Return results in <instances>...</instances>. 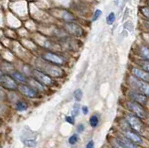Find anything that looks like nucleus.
<instances>
[{
    "instance_id": "obj_1",
    "label": "nucleus",
    "mask_w": 149,
    "mask_h": 148,
    "mask_svg": "<svg viewBox=\"0 0 149 148\" xmlns=\"http://www.w3.org/2000/svg\"><path fill=\"white\" fill-rule=\"evenodd\" d=\"M123 117L126 119V121L128 122L130 127L132 128L133 131H137L138 133H140L143 136L146 134V123L143 122V120L142 118H140L137 117V115L130 113L129 111L124 113Z\"/></svg>"
},
{
    "instance_id": "obj_2",
    "label": "nucleus",
    "mask_w": 149,
    "mask_h": 148,
    "mask_svg": "<svg viewBox=\"0 0 149 148\" xmlns=\"http://www.w3.org/2000/svg\"><path fill=\"white\" fill-rule=\"evenodd\" d=\"M127 84L130 89L140 91L149 97V82L139 79L130 74L127 77Z\"/></svg>"
},
{
    "instance_id": "obj_3",
    "label": "nucleus",
    "mask_w": 149,
    "mask_h": 148,
    "mask_svg": "<svg viewBox=\"0 0 149 148\" xmlns=\"http://www.w3.org/2000/svg\"><path fill=\"white\" fill-rule=\"evenodd\" d=\"M125 108L127 111H129L130 113L137 115L138 117L142 118L143 120L147 119L149 117L146 106H143L138 103H135L133 101H130V100L126 101H125Z\"/></svg>"
},
{
    "instance_id": "obj_4",
    "label": "nucleus",
    "mask_w": 149,
    "mask_h": 148,
    "mask_svg": "<svg viewBox=\"0 0 149 148\" xmlns=\"http://www.w3.org/2000/svg\"><path fill=\"white\" fill-rule=\"evenodd\" d=\"M42 61H43V60H42ZM36 68L39 69V70H41V71H43L46 74H48L49 76H50L53 78L62 77L64 75V72H63V69L61 68V66L55 65V64L49 63L45 62V61H43V63Z\"/></svg>"
},
{
    "instance_id": "obj_5",
    "label": "nucleus",
    "mask_w": 149,
    "mask_h": 148,
    "mask_svg": "<svg viewBox=\"0 0 149 148\" xmlns=\"http://www.w3.org/2000/svg\"><path fill=\"white\" fill-rule=\"evenodd\" d=\"M41 59L45 62H48L49 63L55 64L58 66H63L66 64V59L63 55L59 53H56L53 51H45L41 54Z\"/></svg>"
},
{
    "instance_id": "obj_6",
    "label": "nucleus",
    "mask_w": 149,
    "mask_h": 148,
    "mask_svg": "<svg viewBox=\"0 0 149 148\" xmlns=\"http://www.w3.org/2000/svg\"><path fill=\"white\" fill-rule=\"evenodd\" d=\"M0 84L8 91H18L20 84L10 76V74L2 73L0 76Z\"/></svg>"
},
{
    "instance_id": "obj_7",
    "label": "nucleus",
    "mask_w": 149,
    "mask_h": 148,
    "mask_svg": "<svg viewBox=\"0 0 149 148\" xmlns=\"http://www.w3.org/2000/svg\"><path fill=\"white\" fill-rule=\"evenodd\" d=\"M31 76H34L36 79H37L39 82H41L42 84L45 85L46 87L50 88V87H54L56 82L54 80L53 77H51L50 76H49L48 74L44 73L43 71L39 70L37 68H34L32 69V75Z\"/></svg>"
},
{
    "instance_id": "obj_8",
    "label": "nucleus",
    "mask_w": 149,
    "mask_h": 148,
    "mask_svg": "<svg viewBox=\"0 0 149 148\" xmlns=\"http://www.w3.org/2000/svg\"><path fill=\"white\" fill-rule=\"evenodd\" d=\"M127 98L128 100L133 101L135 103H138L143 106H146L149 101V97L147 95L143 94L140 91L132 90V89H130L127 91Z\"/></svg>"
},
{
    "instance_id": "obj_9",
    "label": "nucleus",
    "mask_w": 149,
    "mask_h": 148,
    "mask_svg": "<svg viewBox=\"0 0 149 148\" xmlns=\"http://www.w3.org/2000/svg\"><path fill=\"white\" fill-rule=\"evenodd\" d=\"M18 91L20 93L28 99H38L41 93L37 91L36 89H34L33 87H31L29 84H21L19 86Z\"/></svg>"
},
{
    "instance_id": "obj_10",
    "label": "nucleus",
    "mask_w": 149,
    "mask_h": 148,
    "mask_svg": "<svg viewBox=\"0 0 149 148\" xmlns=\"http://www.w3.org/2000/svg\"><path fill=\"white\" fill-rule=\"evenodd\" d=\"M63 28L66 30V32L73 36H82L84 34V29L77 24L76 22H65Z\"/></svg>"
},
{
    "instance_id": "obj_11",
    "label": "nucleus",
    "mask_w": 149,
    "mask_h": 148,
    "mask_svg": "<svg viewBox=\"0 0 149 148\" xmlns=\"http://www.w3.org/2000/svg\"><path fill=\"white\" fill-rule=\"evenodd\" d=\"M130 71L132 76H136L137 78H139V79L149 82V73L146 72V70H143V68L139 67L138 65H135V66L130 67Z\"/></svg>"
},
{
    "instance_id": "obj_12",
    "label": "nucleus",
    "mask_w": 149,
    "mask_h": 148,
    "mask_svg": "<svg viewBox=\"0 0 149 148\" xmlns=\"http://www.w3.org/2000/svg\"><path fill=\"white\" fill-rule=\"evenodd\" d=\"M27 84H29L31 87H33L38 92H40V93H45V92L47 91V89H48V87H46L45 85H43L41 82H39L37 79H36L34 76L28 77Z\"/></svg>"
},
{
    "instance_id": "obj_13",
    "label": "nucleus",
    "mask_w": 149,
    "mask_h": 148,
    "mask_svg": "<svg viewBox=\"0 0 149 148\" xmlns=\"http://www.w3.org/2000/svg\"><path fill=\"white\" fill-rule=\"evenodd\" d=\"M10 76L15 79L19 84H27L28 81V76L25 75V73L21 72L19 70H14L10 73Z\"/></svg>"
},
{
    "instance_id": "obj_14",
    "label": "nucleus",
    "mask_w": 149,
    "mask_h": 148,
    "mask_svg": "<svg viewBox=\"0 0 149 148\" xmlns=\"http://www.w3.org/2000/svg\"><path fill=\"white\" fill-rule=\"evenodd\" d=\"M14 108H15V111H17V112H19V113L26 112V111L29 109V104L27 103L26 100L20 98V99L15 101Z\"/></svg>"
},
{
    "instance_id": "obj_15",
    "label": "nucleus",
    "mask_w": 149,
    "mask_h": 148,
    "mask_svg": "<svg viewBox=\"0 0 149 148\" xmlns=\"http://www.w3.org/2000/svg\"><path fill=\"white\" fill-rule=\"evenodd\" d=\"M116 135L118 136L119 141L122 142V145H124L125 148H139V145H135L134 142H132L130 140H129L127 137H125L123 134H121L120 132H116Z\"/></svg>"
},
{
    "instance_id": "obj_16",
    "label": "nucleus",
    "mask_w": 149,
    "mask_h": 148,
    "mask_svg": "<svg viewBox=\"0 0 149 148\" xmlns=\"http://www.w3.org/2000/svg\"><path fill=\"white\" fill-rule=\"evenodd\" d=\"M100 122H101V117L98 113L92 114L90 117V118H88V125L92 129H96L99 127Z\"/></svg>"
},
{
    "instance_id": "obj_17",
    "label": "nucleus",
    "mask_w": 149,
    "mask_h": 148,
    "mask_svg": "<svg viewBox=\"0 0 149 148\" xmlns=\"http://www.w3.org/2000/svg\"><path fill=\"white\" fill-rule=\"evenodd\" d=\"M138 55L143 60L149 61V47L146 45H141L138 48Z\"/></svg>"
},
{
    "instance_id": "obj_18",
    "label": "nucleus",
    "mask_w": 149,
    "mask_h": 148,
    "mask_svg": "<svg viewBox=\"0 0 149 148\" xmlns=\"http://www.w3.org/2000/svg\"><path fill=\"white\" fill-rule=\"evenodd\" d=\"M62 19L65 22H76V18L72 14L70 11L64 10L62 14Z\"/></svg>"
},
{
    "instance_id": "obj_19",
    "label": "nucleus",
    "mask_w": 149,
    "mask_h": 148,
    "mask_svg": "<svg viewBox=\"0 0 149 148\" xmlns=\"http://www.w3.org/2000/svg\"><path fill=\"white\" fill-rule=\"evenodd\" d=\"M79 140H80V136H79V133L77 132H74L73 133L71 136H70L68 138V143L70 145H77V142H79Z\"/></svg>"
},
{
    "instance_id": "obj_20",
    "label": "nucleus",
    "mask_w": 149,
    "mask_h": 148,
    "mask_svg": "<svg viewBox=\"0 0 149 148\" xmlns=\"http://www.w3.org/2000/svg\"><path fill=\"white\" fill-rule=\"evenodd\" d=\"M22 142L28 148H35L37 145L36 139H24V140H22Z\"/></svg>"
},
{
    "instance_id": "obj_21",
    "label": "nucleus",
    "mask_w": 149,
    "mask_h": 148,
    "mask_svg": "<svg viewBox=\"0 0 149 148\" xmlns=\"http://www.w3.org/2000/svg\"><path fill=\"white\" fill-rule=\"evenodd\" d=\"M136 64L139 66L143 68V70H146V72L149 73V61H146V60H143L140 59L138 61H136Z\"/></svg>"
},
{
    "instance_id": "obj_22",
    "label": "nucleus",
    "mask_w": 149,
    "mask_h": 148,
    "mask_svg": "<svg viewBox=\"0 0 149 148\" xmlns=\"http://www.w3.org/2000/svg\"><path fill=\"white\" fill-rule=\"evenodd\" d=\"M80 112H81V106H80V104H79L78 103L74 104L73 107H72V111H71V115L77 117Z\"/></svg>"
},
{
    "instance_id": "obj_23",
    "label": "nucleus",
    "mask_w": 149,
    "mask_h": 148,
    "mask_svg": "<svg viewBox=\"0 0 149 148\" xmlns=\"http://www.w3.org/2000/svg\"><path fill=\"white\" fill-rule=\"evenodd\" d=\"M73 96H74V101H76L77 103H78V101H80L83 98V91L80 89H77L73 92Z\"/></svg>"
},
{
    "instance_id": "obj_24",
    "label": "nucleus",
    "mask_w": 149,
    "mask_h": 148,
    "mask_svg": "<svg viewBox=\"0 0 149 148\" xmlns=\"http://www.w3.org/2000/svg\"><path fill=\"white\" fill-rule=\"evenodd\" d=\"M140 12H141V14L146 18V21H149V7L147 5L140 8Z\"/></svg>"
},
{
    "instance_id": "obj_25",
    "label": "nucleus",
    "mask_w": 149,
    "mask_h": 148,
    "mask_svg": "<svg viewBox=\"0 0 149 148\" xmlns=\"http://www.w3.org/2000/svg\"><path fill=\"white\" fill-rule=\"evenodd\" d=\"M116 21V14L114 12H110L108 16L106 17V24L108 25H112Z\"/></svg>"
},
{
    "instance_id": "obj_26",
    "label": "nucleus",
    "mask_w": 149,
    "mask_h": 148,
    "mask_svg": "<svg viewBox=\"0 0 149 148\" xmlns=\"http://www.w3.org/2000/svg\"><path fill=\"white\" fill-rule=\"evenodd\" d=\"M64 121L67 122L70 125H74V124H76V117H74V115H65V117H64Z\"/></svg>"
},
{
    "instance_id": "obj_27",
    "label": "nucleus",
    "mask_w": 149,
    "mask_h": 148,
    "mask_svg": "<svg viewBox=\"0 0 149 148\" xmlns=\"http://www.w3.org/2000/svg\"><path fill=\"white\" fill-rule=\"evenodd\" d=\"M85 125H84L83 123H79V124H77V127H76V131L77 132V133H83L84 131H85Z\"/></svg>"
},
{
    "instance_id": "obj_28",
    "label": "nucleus",
    "mask_w": 149,
    "mask_h": 148,
    "mask_svg": "<svg viewBox=\"0 0 149 148\" xmlns=\"http://www.w3.org/2000/svg\"><path fill=\"white\" fill-rule=\"evenodd\" d=\"M102 10H96L95 11H94V13H93V16H92V21L94 22V21H96V20H98L99 18L101 17V15H102Z\"/></svg>"
},
{
    "instance_id": "obj_29",
    "label": "nucleus",
    "mask_w": 149,
    "mask_h": 148,
    "mask_svg": "<svg viewBox=\"0 0 149 148\" xmlns=\"http://www.w3.org/2000/svg\"><path fill=\"white\" fill-rule=\"evenodd\" d=\"M85 148H95V143H94V141L91 139V140H88L87 145L85 146Z\"/></svg>"
},
{
    "instance_id": "obj_30",
    "label": "nucleus",
    "mask_w": 149,
    "mask_h": 148,
    "mask_svg": "<svg viewBox=\"0 0 149 148\" xmlns=\"http://www.w3.org/2000/svg\"><path fill=\"white\" fill-rule=\"evenodd\" d=\"M88 111H90V109H88V107L87 105H82L81 106V112H82L83 115H87L88 114Z\"/></svg>"
},
{
    "instance_id": "obj_31",
    "label": "nucleus",
    "mask_w": 149,
    "mask_h": 148,
    "mask_svg": "<svg viewBox=\"0 0 149 148\" xmlns=\"http://www.w3.org/2000/svg\"><path fill=\"white\" fill-rule=\"evenodd\" d=\"M146 24V29L149 31V21H146V24Z\"/></svg>"
},
{
    "instance_id": "obj_32",
    "label": "nucleus",
    "mask_w": 149,
    "mask_h": 148,
    "mask_svg": "<svg viewBox=\"0 0 149 148\" xmlns=\"http://www.w3.org/2000/svg\"><path fill=\"white\" fill-rule=\"evenodd\" d=\"M146 5L149 7V0H146Z\"/></svg>"
},
{
    "instance_id": "obj_33",
    "label": "nucleus",
    "mask_w": 149,
    "mask_h": 148,
    "mask_svg": "<svg viewBox=\"0 0 149 148\" xmlns=\"http://www.w3.org/2000/svg\"><path fill=\"white\" fill-rule=\"evenodd\" d=\"M124 1H128V0H124Z\"/></svg>"
}]
</instances>
